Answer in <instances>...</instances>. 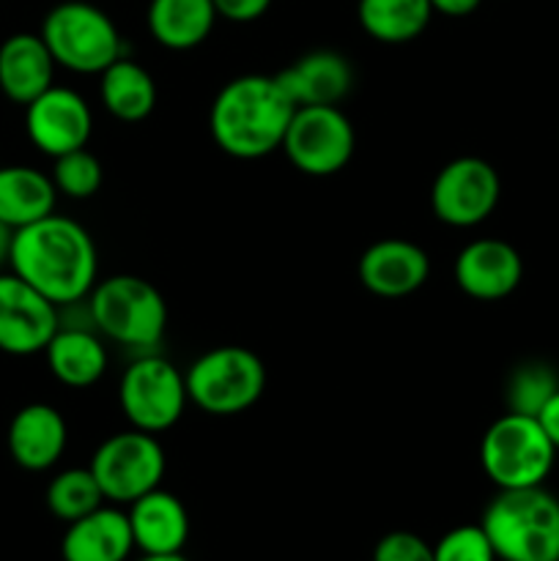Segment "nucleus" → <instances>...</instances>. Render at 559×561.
I'll return each mask as SVG.
<instances>
[{"instance_id":"nucleus-11","label":"nucleus","mask_w":559,"mask_h":561,"mask_svg":"<svg viewBox=\"0 0 559 561\" xmlns=\"http://www.w3.org/2000/svg\"><path fill=\"white\" fill-rule=\"evenodd\" d=\"M502 181L497 168L480 157H458L444 164L431 186L436 219L449 228H475L499 206Z\"/></svg>"},{"instance_id":"nucleus-7","label":"nucleus","mask_w":559,"mask_h":561,"mask_svg":"<svg viewBox=\"0 0 559 561\" xmlns=\"http://www.w3.org/2000/svg\"><path fill=\"white\" fill-rule=\"evenodd\" d=\"M186 394L192 403L212 416H236L261 400L266 389V367L255 351L244 345H219L192 362Z\"/></svg>"},{"instance_id":"nucleus-28","label":"nucleus","mask_w":559,"mask_h":561,"mask_svg":"<svg viewBox=\"0 0 559 561\" xmlns=\"http://www.w3.org/2000/svg\"><path fill=\"white\" fill-rule=\"evenodd\" d=\"M557 389V373L548 365H543V362H529V365L515 367L507 383V411L537 416Z\"/></svg>"},{"instance_id":"nucleus-3","label":"nucleus","mask_w":559,"mask_h":561,"mask_svg":"<svg viewBox=\"0 0 559 561\" xmlns=\"http://www.w3.org/2000/svg\"><path fill=\"white\" fill-rule=\"evenodd\" d=\"M480 526L499 561H559V499L543 485L499 491Z\"/></svg>"},{"instance_id":"nucleus-32","label":"nucleus","mask_w":559,"mask_h":561,"mask_svg":"<svg viewBox=\"0 0 559 561\" xmlns=\"http://www.w3.org/2000/svg\"><path fill=\"white\" fill-rule=\"evenodd\" d=\"M537 422H540L543 431H546V436H548V442H551L554 449L559 453V389L551 394V400L543 405L540 414H537Z\"/></svg>"},{"instance_id":"nucleus-21","label":"nucleus","mask_w":559,"mask_h":561,"mask_svg":"<svg viewBox=\"0 0 559 561\" xmlns=\"http://www.w3.org/2000/svg\"><path fill=\"white\" fill-rule=\"evenodd\" d=\"M44 356L55 381L71 389L93 387L107 370V348L91 329L82 327L60 323L55 337L44 348Z\"/></svg>"},{"instance_id":"nucleus-23","label":"nucleus","mask_w":559,"mask_h":561,"mask_svg":"<svg viewBox=\"0 0 559 561\" xmlns=\"http://www.w3.org/2000/svg\"><path fill=\"white\" fill-rule=\"evenodd\" d=\"M55 201H58V190L42 170L27 168V164L0 168V222L9 225L11 230H20L55 214Z\"/></svg>"},{"instance_id":"nucleus-2","label":"nucleus","mask_w":559,"mask_h":561,"mask_svg":"<svg viewBox=\"0 0 559 561\" xmlns=\"http://www.w3.org/2000/svg\"><path fill=\"white\" fill-rule=\"evenodd\" d=\"M294 113V99L277 75H241L214 96L208 129L228 157L263 159L283 148Z\"/></svg>"},{"instance_id":"nucleus-25","label":"nucleus","mask_w":559,"mask_h":561,"mask_svg":"<svg viewBox=\"0 0 559 561\" xmlns=\"http://www.w3.org/2000/svg\"><path fill=\"white\" fill-rule=\"evenodd\" d=\"M433 16L431 0H360L356 20L362 31L381 44L414 42Z\"/></svg>"},{"instance_id":"nucleus-15","label":"nucleus","mask_w":559,"mask_h":561,"mask_svg":"<svg viewBox=\"0 0 559 561\" xmlns=\"http://www.w3.org/2000/svg\"><path fill=\"white\" fill-rule=\"evenodd\" d=\"M356 274L373 296L403 299L427 283L431 257L414 241L381 239L362 252Z\"/></svg>"},{"instance_id":"nucleus-17","label":"nucleus","mask_w":559,"mask_h":561,"mask_svg":"<svg viewBox=\"0 0 559 561\" xmlns=\"http://www.w3.org/2000/svg\"><path fill=\"white\" fill-rule=\"evenodd\" d=\"M277 80L296 107L340 104L354 85V69L349 58L334 49H312L280 71Z\"/></svg>"},{"instance_id":"nucleus-5","label":"nucleus","mask_w":559,"mask_h":561,"mask_svg":"<svg viewBox=\"0 0 559 561\" xmlns=\"http://www.w3.org/2000/svg\"><path fill=\"white\" fill-rule=\"evenodd\" d=\"M42 38L60 69L75 75H102L124 58V42L107 11L85 0L53 5L42 22Z\"/></svg>"},{"instance_id":"nucleus-16","label":"nucleus","mask_w":559,"mask_h":561,"mask_svg":"<svg viewBox=\"0 0 559 561\" xmlns=\"http://www.w3.org/2000/svg\"><path fill=\"white\" fill-rule=\"evenodd\" d=\"M66 442L69 427L64 414L49 403H31L16 411L5 433L11 460L25 471L53 469L64 458Z\"/></svg>"},{"instance_id":"nucleus-6","label":"nucleus","mask_w":559,"mask_h":561,"mask_svg":"<svg viewBox=\"0 0 559 561\" xmlns=\"http://www.w3.org/2000/svg\"><path fill=\"white\" fill-rule=\"evenodd\" d=\"M557 449L529 414H507L491 422L480 442V466L499 491L537 488L551 474Z\"/></svg>"},{"instance_id":"nucleus-8","label":"nucleus","mask_w":559,"mask_h":561,"mask_svg":"<svg viewBox=\"0 0 559 561\" xmlns=\"http://www.w3.org/2000/svg\"><path fill=\"white\" fill-rule=\"evenodd\" d=\"M186 378L173 362L159 354H142L124 370L118 403L126 422L142 433H164L186 409Z\"/></svg>"},{"instance_id":"nucleus-29","label":"nucleus","mask_w":559,"mask_h":561,"mask_svg":"<svg viewBox=\"0 0 559 561\" xmlns=\"http://www.w3.org/2000/svg\"><path fill=\"white\" fill-rule=\"evenodd\" d=\"M433 561H499L491 540L480 524H464L449 529L433 546Z\"/></svg>"},{"instance_id":"nucleus-4","label":"nucleus","mask_w":559,"mask_h":561,"mask_svg":"<svg viewBox=\"0 0 559 561\" xmlns=\"http://www.w3.org/2000/svg\"><path fill=\"white\" fill-rule=\"evenodd\" d=\"M88 312L99 334L135 351H151L168 329L164 296L148 279L135 274H113L93 285Z\"/></svg>"},{"instance_id":"nucleus-26","label":"nucleus","mask_w":559,"mask_h":561,"mask_svg":"<svg viewBox=\"0 0 559 561\" xmlns=\"http://www.w3.org/2000/svg\"><path fill=\"white\" fill-rule=\"evenodd\" d=\"M102 504L104 493L91 469H66L47 485V510L64 524L85 518Z\"/></svg>"},{"instance_id":"nucleus-18","label":"nucleus","mask_w":559,"mask_h":561,"mask_svg":"<svg viewBox=\"0 0 559 561\" xmlns=\"http://www.w3.org/2000/svg\"><path fill=\"white\" fill-rule=\"evenodd\" d=\"M55 58L42 33H14L0 44V93L9 102L27 104L55 80Z\"/></svg>"},{"instance_id":"nucleus-22","label":"nucleus","mask_w":559,"mask_h":561,"mask_svg":"<svg viewBox=\"0 0 559 561\" xmlns=\"http://www.w3.org/2000/svg\"><path fill=\"white\" fill-rule=\"evenodd\" d=\"M148 31L164 49H195L212 36L217 9L214 0H151L146 11Z\"/></svg>"},{"instance_id":"nucleus-33","label":"nucleus","mask_w":559,"mask_h":561,"mask_svg":"<svg viewBox=\"0 0 559 561\" xmlns=\"http://www.w3.org/2000/svg\"><path fill=\"white\" fill-rule=\"evenodd\" d=\"M482 0H431L433 11L444 16H469L480 9Z\"/></svg>"},{"instance_id":"nucleus-24","label":"nucleus","mask_w":559,"mask_h":561,"mask_svg":"<svg viewBox=\"0 0 559 561\" xmlns=\"http://www.w3.org/2000/svg\"><path fill=\"white\" fill-rule=\"evenodd\" d=\"M99 96L113 118L137 124V121H146L157 107V82L151 71L124 55L99 75Z\"/></svg>"},{"instance_id":"nucleus-1","label":"nucleus","mask_w":559,"mask_h":561,"mask_svg":"<svg viewBox=\"0 0 559 561\" xmlns=\"http://www.w3.org/2000/svg\"><path fill=\"white\" fill-rule=\"evenodd\" d=\"M9 266L53 305L69 307L85 299L96 285V244L80 222L49 214L14 230Z\"/></svg>"},{"instance_id":"nucleus-30","label":"nucleus","mask_w":559,"mask_h":561,"mask_svg":"<svg viewBox=\"0 0 559 561\" xmlns=\"http://www.w3.org/2000/svg\"><path fill=\"white\" fill-rule=\"evenodd\" d=\"M373 561H433V546L414 531H389L373 548Z\"/></svg>"},{"instance_id":"nucleus-19","label":"nucleus","mask_w":559,"mask_h":561,"mask_svg":"<svg viewBox=\"0 0 559 561\" xmlns=\"http://www.w3.org/2000/svg\"><path fill=\"white\" fill-rule=\"evenodd\" d=\"M135 551L129 518L124 510L107 507L88 513L85 518L71 520L60 540V559L64 561H129Z\"/></svg>"},{"instance_id":"nucleus-10","label":"nucleus","mask_w":559,"mask_h":561,"mask_svg":"<svg viewBox=\"0 0 559 561\" xmlns=\"http://www.w3.org/2000/svg\"><path fill=\"white\" fill-rule=\"evenodd\" d=\"M354 126L338 104L296 107L283 140L288 162L299 173L316 175V179L340 173L354 157Z\"/></svg>"},{"instance_id":"nucleus-14","label":"nucleus","mask_w":559,"mask_h":561,"mask_svg":"<svg viewBox=\"0 0 559 561\" xmlns=\"http://www.w3.org/2000/svg\"><path fill=\"white\" fill-rule=\"evenodd\" d=\"M524 279L518 250L502 239H475L455 257V283L477 301L507 299Z\"/></svg>"},{"instance_id":"nucleus-12","label":"nucleus","mask_w":559,"mask_h":561,"mask_svg":"<svg viewBox=\"0 0 559 561\" xmlns=\"http://www.w3.org/2000/svg\"><path fill=\"white\" fill-rule=\"evenodd\" d=\"M60 329V307L33 285L0 274V351L11 356L42 354Z\"/></svg>"},{"instance_id":"nucleus-34","label":"nucleus","mask_w":559,"mask_h":561,"mask_svg":"<svg viewBox=\"0 0 559 561\" xmlns=\"http://www.w3.org/2000/svg\"><path fill=\"white\" fill-rule=\"evenodd\" d=\"M11 241H14V230L9 228V225L0 222V268L9 263V255H11Z\"/></svg>"},{"instance_id":"nucleus-35","label":"nucleus","mask_w":559,"mask_h":561,"mask_svg":"<svg viewBox=\"0 0 559 561\" xmlns=\"http://www.w3.org/2000/svg\"><path fill=\"white\" fill-rule=\"evenodd\" d=\"M135 561H190L184 553H164V557H153V553H142L140 559Z\"/></svg>"},{"instance_id":"nucleus-13","label":"nucleus","mask_w":559,"mask_h":561,"mask_svg":"<svg viewBox=\"0 0 559 561\" xmlns=\"http://www.w3.org/2000/svg\"><path fill=\"white\" fill-rule=\"evenodd\" d=\"M25 131L42 153L53 159L64 157L88 146L93 113L80 93L53 85L25 107Z\"/></svg>"},{"instance_id":"nucleus-31","label":"nucleus","mask_w":559,"mask_h":561,"mask_svg":"<svg viewBox=\"0 0 559 561\" xmlns=\"http://www.w3.org/2000/svg\"><path fill=\"white\" fill-rule=\"evenodd\" d=\"M272 0H214L217 16L228 22H255L269 11Z\"/></svg>"},{"instance_id":"nucleus-9","label":"nucleus","mask_w":559,"mask_h":561,"mask_svg":"<svg viewBox=\"0 0 559 561\" xmlns=\"http://www.w3.org/2000/svg\"><path fill=\"white\" fill-rule=\"evenodd\" d=\"M164 466L168 460L157 436L132 427V431L104 438L88 469L96 477L104 502L132 504L162 485Z\"/></svg>"},{"instance_id":"nucleus-20","label":"nucleus","mask_w":559,"mask_h":561,"mask_svg":"<svg viewBox=\"0 0 559 561\" xmlns=\"http://www.w3.org/2000/svg\"><path fill=\"white\" fill-rule=\"evenodd\" d=\"M126 518H129L135 548L142 553H153V557L181 553L190 540L186 507L179 496L162 491V488L132 502Z\"/></svg>"},{"instance_id":"nucleus-27","label":"nucleus","mask_w":559,"mask_h":561,"mask_svg":"<svg viewBox=\"0 0 559 561\" xmlns=\"http://www.w3.org/2000/svg\"><path fill=\"white\" fill-rule=\"evenodd\" d=\"M49 179H53L58 195L71 197V201H88L102 190L104 168L88 148H77L64 157H55Z\"/></svg>"}]
</instances>
